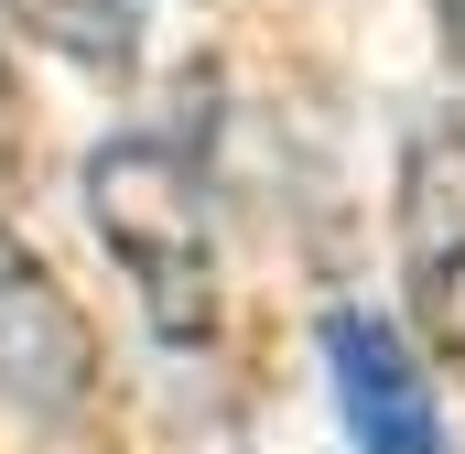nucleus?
<instances>
[{"label":"nucleus","instance_id":"f257e3e1","mask_svg":"<svg viewBox=\"0 0 465 454\" xmlns=\"http://www.w3.org/2000/svg\"><path fill=\"white\" fill-rule=\"evenodd\" d=\"M76 195H87V227L119 260L141 325L163 346H206L217 336V303L228 292H217V206H206L195 152L163 141V130H119V141L87 152Z\"/></svg>","mask_w":465,"mask_h":454},{"label":"nucleus","instance_id":"f03ea898","mask_svg":"<svg viewBox=\"0 0 465 454\" xmlns=\"http://www.w3.org/2000/svg\"><path fill=\"white\" fill-rule=\"evenodd\" d=\"M87 390H98V336H87L76 292L0 217V400L33 422H65V411H87Z\"/></svg>","mask_w":465,"mask_h":454},{"label":"nucleus","instance_id":"7ed1b4c3","mask_svg":"<svg viewBox=\"0 0 465 454\" xmlns=\"http://www.w3.org/2000/svg\"><path fill=\"white\" fill-rule=\"evenodd\" d=\"M401 281L422 346L465 368V141H422L401 173Z\"/></svg>","mask_w":465,"mask_h":454},{"label":"nucleus","instance_id":"20e7f679","mask_svg":"<svg viewBox=\"0 0 465 454\" xmlns=\"http://www.w3.org/2000/svg\"><path fill=\"white\" fill-rule=\"evenodd\" d=\"M325 368H336V411H347L357 454H444L433 379L379 314H325Z\"/></svg>","mask_w":465,"mask_h":454},{"label":"nucleus","instance_id":"39448f33","mask_svg":"<svg viewBox=\"0 0 465 454\" xmlns=\"http://www.w3.org/2000/svg\"><path fill=\"white\" fill-rule=\"evenodd\" d=\"M33 44H54L65 65H87V76H130L141 65V22H130V0H0Z\"/></svg>","mask_w":465,"mask_h":454},{"label":"nucleus","instance_id":"423d86ee","mask_svg":"<svg viewBox=\"0 0 465 454\" xmlns=\"http://www.w3.org/2000/svg\"><path fill=\"white\" fill-rule=\"evenodd\" d=\"M22 173V76H11V33H0V184Z\"/></svg>","mask_w":465,"mask_h":454}]
</instances>
